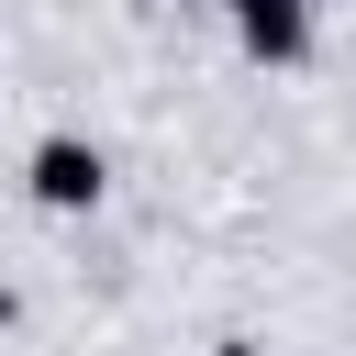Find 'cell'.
Wrapping results in <instances>:
<instances>
[{
  "label": "cell",
  "mask_w": 356,
  "mask_h": 356,
  "mask_svg": "<svg viewBox=\"0 0 356 356\" xmlns=\"http://www.w3.org/2000/svg\"><path fill=\"white\" fill-rule=\"evenodd\" d=\"M222 356H256V345H222Z\"/></svg>",
  "instance_id": "3957f363"
},
{
  "label": "cell",
  "mask_w": 356,
  "mask_h": 356,
  "mask_svg": "<svg viewBox=\"0 0 356 356\" xmlns=\"http://www.w3.org/2000/svg\"><path fill=\"white\" fill-rule=\"evenodd\" d=\"M33 200L89 211V200H100V156H89V145H67V134H56V145H33Z\"/></svg>",
  "instance_id": "6da1fadb"
},
{
  "label": "cell",
  "mask_w": 356,
  "mask_h": 356,
  "mask_svg": "<svg viewBox=\"0 0 356 356\" xmlns=\"http://www.w3.org/2000/svg\"><path fill=\"white\" fill-rule=\"evenodd\" d=\"M234 22H245V44H256V56H300V44H312L300 0H234Z\"/></svg>",
  "instance_id": "7a4b0ae2"
}]
</instances>
